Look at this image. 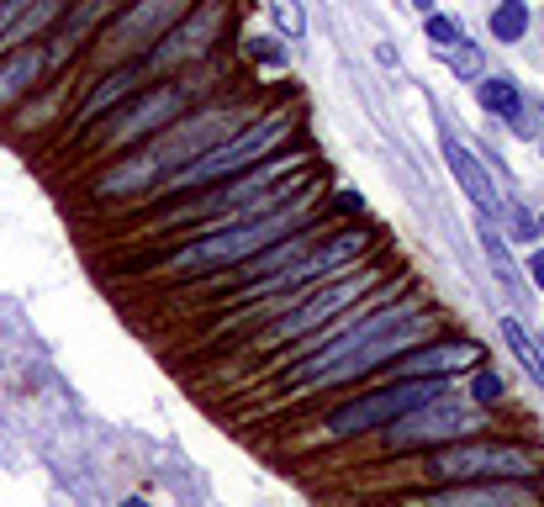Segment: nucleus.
<instances>
[{
    "instance_id": "bb28decb",
    "label": "nucleus",
    "mask_w": 544,
    "mask_h": 507,
    "mask_svg": "<svg viewBox=\"0 0 544 507\" xmlns=\"http://www.w3.org/2000/svg\"><path fill=\"white\" fill-rule=\"evenodd\" d=\"M523 280H529V286H539V291H544V249H534L529 259H523Z\"/></svg>"
},
{
    "instance_id": "2f4dec72",
    "label": "nucleus",
    "mask_w": 544,
    "mask_h": 507,
    "mask_svg": "<svg viewBox=\"0 0 544 507\" xmlns=\"http://www.w3.org/2000/svg\"><path fill=\"white\" fill-rule=\"evenodd\" d=\"M534 228H539V233H544V212H539V222H534Z\"/></svg>"
},
{
    "instance_id": "412c9836",
    "label": "nucleus",
    "mask_w": 544,
    "mask_h": 507,
    "mask_svg": "<svg viewBox=\"0 0 544 507\" xmlns=\"http://www.w3.org/2000/svg\"><path fill=\"white\" fill-rule=\"evenodd\" d=\"M523 32H529V6H523V0H497L492 37H497V43H518Z\"/></svg>"
},
{
    "instance_id": "c756f323",
    "label": "nucleus",
    "mask_w": 544,
    "mask_h": 507,
    "mask_svg": "<svg viewBox=\"0 0 544 507\" xmlns=\"http://www.w3.org/2000/svg\"><path fill=\"white\" fill-rule=\"evenodd\" d=\"M412 6H418V11H434V0H412Z\"/></svg>"
},
{
    "instance_id": "a878e982",
    "label": "nucleus",
    "mask_w": 544,
    "mask_h": 507,
    "mask_svg": "<svg viewBox=\"0 0 544 507\" xmlns=\"http://www.w3.org/2000/svg\"><path fill=\"white\" fill-rule=\"evenodd\" d=\"M508 212V233L513 238H534V217H523V206H502Z\"/></svg>"
},
{
    "instance_id": "f03ea898",
    "label": "nucleus",
    "mask_w": 544,
    "mask_h": 507,
    "mask_svg": "<svg viewBox=\"0 0 544 507\" xmlns=\"http://www.w3.org/2000/svg\"><path fill=\"white\" fill-rule=\"evenodd\" d=\"M317 212H328L323 180L307 185L302 196L280 201L275 212L238 217V222H217V228H201V233H191V238H180L175 249L154 265V275H159V280H222V275H233L238 265H249L254 254H265L270 243L312 228Z\"/></svg>"
},
{
    "instance_id": "cd10ccee",
    "label": "nucleus",
    "mask_w": 544,
    "mask_h": 507,
    "mask_svg": "<svg viewBox=\"0 0 544 507\" xmlns=\"http://www.w3.org/2000/svg\"><path fill=\"white\" fill-rule=\"evenodd\" d=\"M328 206H339V212H344V217H360V212H365V201H360V196H354V191H339V196H333Z\"/></svg>"
},
{
    "instance_id": "b1692460",
    "label": "nucleus",
    "mask_w": 544,
    "mask_h": 507,
    "mask_svg": "<svg viewBox=\"0 0 544 507\" xmlns=\"http://www.w3.org/2000/svg\"><path fill=\"white\" fill-rule=\"evenodd\" d=\"M423 32H428V43H439V48H449V43H460V22L455 16H444V11H428V22H423Z\"/></svg>"
},
{
    "instance_id": "dca6fc26",
    "label": "nucleus",
    "mask_w": 544,
    "mask_h": 507,
    "mask_svg": "<svg viewBox=\"0 0 544 507\" xmlns=\"http://www.w3.org/2000/svg\"><path fill=\"white\" fill-rule=\"evenodd\" d=\"M444 164H449V175L460 180V191L471 196V206H481L486 217H502V191L492 185V175H486V164L449 133H444Z\"/></svg>"
},
{
    "instance_id": "9b49d317",
    "label": "nucleus",
    "mask_w": 544,
    "mask_h": 507,
    "mask_svg": "<svg viewBox=\"0 0 544 507\" xmlns=\"http://www.w3.org/2000/svg\"><path fill=\"white\" fill-rule=\"evenodd\" d=\"M222 22H228V0H196L180 22L159 37L148 53H138V64L148 80H164V74H180V69H196L206 53L217 48Z\"/></svg>"
},
{
    "instance_id": "423d86ee",
    "label": "nucleus",
    "mask_w": 544,
    "mask_h": 507,
    "mask_svg": "<svg viewBox=\"0 0 544 507\" xmlns=\"http://www.w3.org/2000/svg\"><path fill=\"white\" fill-rule=\"evenodd\" d=\"M375 286H386V270H381V265H354V270H344V275H333V280H323V286L302 291L296 302H286V307L270 317V323H259L249 349H254V354L286 349V344H296V338L328 328L333 317H344L349 307H360Z\"/></svg>"
},
{
    "instance_id": "aec40b11",
    "label": "nucleus",
    "mask_w": 544,
    "mask_h": 507,
    "mask_svg": "<svg viewBox=\"0 0 544 507\" xmlns=\"http://www.w3.org/2000/svg\"><path fill=\"white\" fill-rule=\"evenodd\" d=\"M439 59L460 74V80H486V53H481V43H449V48H439Z\"/></svg>"
},
{
    "instance_id": "2eb2a0df",
    "label": "nucleus",
    "mask_w": 544,
    "mask_h": 507,
    "mask_svg": "<svg viewBox=\"0 0 544 507\" xmlns=\"http://www.w3.org/2000/svg\"><path fill=\"white\" fill-rule=\"evenodd\" d=\"M43 74H48V48H37V43L0 48V111H11L16 101H27Z\"/></svg>"
},
{
    "instance_id": "473e14b6",
    "label": "nucleus",
    "mask_w": 544,
    "mask_h": 507,
    "mask_svg": "<svg viewBox=\"0 0 544 507\" xmlns=\"http://www.w3.org/2000/svg\"><path fill=\"white\" fill-rule=\"evenodd\" d=\"M539 349H544V333H539Z\"/></svg>"
},
{
    "instance_id": "4be33fe9",
    "label": "nucleus",
    "mask_w": 544,
    "mask_h": 507,
    "mask_svg": "<svg viewBox=\"0 0 544 507\" xmlns=\"http://www.w3.org/2000/svg\"><path fill=\"white\" fill-rule=\"evenodd\" d=\"M502 397H508V386H502L497 365H486V360H481V365L471 370V402H476V407H497Z\"/></svg>"
},
{
    "instance_id": "393cba45",
    "label": "nucleus",
    "mask_w": 544,
    "mask_h": 507,
    "mask_svg": "<svg viewBox=\"0 0 544 507\" xmlns=\"http://www.w3.org/2000/svg\"><path fill=\"white\" fill-rule=\"evenodd\" d=\"M249 59L265 69H286V48H280V37H249Z\"/></svg>"
},
{
    "instance_id": "39448f33",
    "label": "nucleus",
    "mask_w": 544,
    "mask_h": 507,
    "mask_svg": "<svg viewBox=\"0 0 544 507\" xmlns=\"http://www.w3.org/2000/svg\"><path fill=\"white\" fill-rule=\"evenodd\" d=\"M291 133H296V117H291L286 106H270V111H259V117H249V122H243L233 138H222L217 148H206L201 159H191L185 169H175V175L164 180L154 196H159V201H175V196L206 191V185H217V180L238 175V169H249V164H259V159L280 154V148L291 143Z\"/></svg>"
},
{
    "instance_id": "0eeeda50",
    "label": "nucleus",
    "mask_w": 544,
    "mask_h": 507,
    "mask_svg": "<svg viewBox=\"0 0 544 507\" xmlns=\"http://www.w3.org/2000/svg\"><path fill=\"white\" fill-rule=\"evenodd\" d=\"M423 481H544V449L523 439H455L439 449H423V460L412 465Z\"/></svg>"
},
{
    "instance_id": "c85d7f7f",
    "label": "nucleus",
    "mask_w": 544,
    "mask_h": 507,
    "mask_svg": "<svg viewBox=\"0 0 544 507\" xmlns=\"http://www.w3.org/2000/svg\"><path fill=\"white\" fill-rule=\"evenodd\" d=\"M27 6H32V0H6V11H11V22H16V16H22Z\"/></svg>"
},
{
    "instance_id": "20e7f679",
    "label": "nucleus",
    "mask_w": 544,
    "mask_h": 507,
    "mask_svg": "<svg viewBox=\"0 0 544 507\" xmlns=\"http://www.w3.org/2000/svg\"><path fill=\"white\" fill-rule=\"evenodd\" d=\"M444 391H449L444 375H412V381H370L360 397H349V402L333 407L328 418H317L291 449H328V444H349V439L381 434L386 423L402 418V412L434 402V397H444Z\"/></svg>"
},
{
    "instance_id": "6e6552de",
    "label": "nucleus",
    "mask_w": 544,
    "mask_h": 507,
    "mask_svg": "<svg viewBox=\"0 0 544 507\" xmlns=\"http://www.w3.org/2000/svg\"><path fill=\"white\" fill-rule=\"evenodd\" d=\"M191 106H201L196 74H185V69L180 74H164V80L143 85L138 96H127L117 111H106L101 127L85 143L96 148V154H127V148H138V143H148L154 133H164L170 122H180Z\"/></svg>"
},
{
    "instance_id": "6ab92c4d",
    "label": "nucleus",
    "mask_w": 544,
    "mask_h": 507,
    "mask_svg": "<svg viewBox=\"0 0 544 507\" xmlns=\"http://www.w3.org/2000/svg\"><path fill=\"white\" fill-rule=\"evenodd\" d=\"M497 333H502V344L513 349V360H518V370L529 375V381L544 391V349H539V338L518 323V317H502L497 323Z\"/></svg>"
},
{
    "instance_id": "5701e85b",
    "label": "nucleus",
    "mask_w": 544,
    "mask_h": 507,
    "mask_svg": "<svg viewBox=\"0 0 544 507\" xmlns=\"http://www.w3.org/2000/svg\"><path fill=\"white\" fill-rule=\"evenodd\" d=\"M265 11H270V22L280 27V37H302V32H307L302 0H265Z\"/></svg>"
},
{
    "instance_id": "7ed1b4c3",
    "label": "nucleus",
    "mask_w": 544,
    "mask_h": 507,
    "mask_svg": "<svg viewBox=\"0 0 544 507\" xmlns=\"http://www.w3.org/2000/svg\"><path fill=\"white\" fill-rule=\"evenodd\" d=\"M323 180V169H312L307 148H286V154H270L238 175L206 185V191L191 196H175L164 201L170 212L154 222V233H201V228H217V222H238V217H259V212H275L280 201L302 196L307 185Z\"/></svg>"
},
{
    "instance_id": "f3484780",
    "label": "nucleus",
    "mask_w": 544,
    "mask_h": 507,
    "mask_svg": "<svg viewBox=\"0 0 544 507\" xmlns=\"http://www.w3.org/2000/svg\"><path fill=\"white\" fill-rule=\"evenodd\" d=\"M476 238H481V249H486V265H492L502 296H513L518 307H529V302H534V296H529V280H523V270L513 265V254H508V243H502V233L492 228V217L476 228Z\"/></svg>"
},
{
    "instance_id": "a211bd4d",
    "label": "nucleus",
    "mask_w": 544,
    "mask_h": 507,
    "mask_svg": "<svg viewBox=\"0 0 544 507\" xmlns=\"http://www.w3.org/2000/svg\"><path fill=\"white\" fill-rule=\"evenodd\" d=\"M476 96H481V106L492 111V117H502L513 127V133H523L529 138V111H523V96H518V85L513 80H502V74H486V80H476Z\"/></svg>"
},
{
    "instance_id": "1a4fd4ad",
    "label": "nucleus",
    "mask_w": 544,
    "mask_h": 507,
    "mask_svg": "<svg viewBox=\"0 0 544 507\" xmlns=\"http://www.w3.org/2000/svg\"><path fill=\"white\" fill-rule=\"evenodd\" d=\"M481 428H486V423H481V407L455 402V397L444 391V397L412 407V412H402L397 423L381 428V455H423V449L471 439V434H481Z\"/></svg>"
},
{
    "instance_id": "f8f14e48",
    "label": "nucleus",
    "mask_w": 544,
    "mask_h": 507,
    "mask_svg": "<svg viewBox=\"0 0 544 507\" xmlns=\"http://www.w3.org/2000/svg\"><path fill=\"white\" fill-rule=\"evenodd\" d=\"M481 360H486V344H476V338L434 333V338H423V344H412L407 354H397L381 381H412V375H444V381H455V375H471Z\"/></svg>"
},
{
    "instance_id": "4468645a",
    "label": "nucleus",
    "mask_w": 544,
    "mask_h": 507,
    "mask_svg": "<svg viewBox=\"0 0 544 507\" xmlns=\"http://www.w3.org/2000/svg\"><path fill=\"white\" fill-rule=\"evenodd\" d=\"M143 85H154L143 74V64L138 59H127V64H111V74H101L96 80V90L85 96V106H80V117H74V127H90V122H101L106 111H117L127 96H138Z\"/></svg>"
},
{
    "instance_id": "7c9ffc66",
    "label": "nucleus",
    "mask_w": 544,
    "mask_h": 507,
    "mask_svg": "<svg viewBox=\"0 0 544 507\" xmlns=\"http://www.w3.org/2000/svg\"><path fill=\"white\" fill-rule=\"evenodd\" d=\"M122 507H148V502H143V497H127V502H122Z\"/></svg>"
},
{
    "instance_id": "ddd939ff",
    "label": "nucleus",
    "mask_w": 544,
    "mask_h": 507,
    "mask_svg": "<svg viewBox=\"0 0 544 507\" xmlns=\"http://www.w3.org/2000/svg\"><path fill=\"white\" fill-rule=\"evenodd\" d=\"M402 507H544V492L534 481H444L402 492Z\"/></svg>"
},
{
    "instance_id": "9d476101",
    "label": "nucleus",
    "mask_w": 544,
    "mask_h": 507,
    "mask_svg": "<svg viewBox=\"0 0 544 507\" xmlns=\"http://www.w3.org/2000/svg\"><path fill=\"white\" fill-rule=\"evenodd\" d=\"M191 6L196 0H127V6L96 32V64L111 69V64H127V59H138V53H148Z\"/></svg>"
},
{
    "instance_id": "f257e3e1",
    "label": "nucleus",
    "mask_w": 544,
    "mask_h": 507,
    "mask_svg": "<svg viewBox=\"0 0 544 507\" xmlns=\"http://www.w3.org/2000/svg\"><path fill=\"white\" fill-rule=\"evenodd\" d=\"M254 111L243 101H206L191 106L180 122H170L164 133H154L148 143L117 154L96 180H90V201H133V196H154L164 180L185 169L191 159H201L206 148H217L222 138H233Z\"/></svg>"
}]
</instances>
